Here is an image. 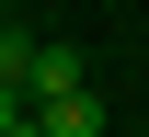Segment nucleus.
I'll use <instances>...</instances> for the list:
<instances>
[{"instance_id":"nucleus-1","label":"nucleus","mask_w":149,"mask_h":137,"mask_svg":"<svg viewBox=\"0 0 149 137\" xmlns=\"http://www.w3.org/2000/svg\"><path fill=\"white\" fill-rule=\"evenodd\" d=\"M35 126H46V137H103V103H92V80H80V92H46V103H35Z\"/></svg>"},{"instance_id":"nucleus-2","label":"nucleus","mask_w":149,"mask_h":137,"mask_svg":"<svg viewBox=\"0 0 149 137\" xmlns=\"http://www.w3.org/2000/svg\"><path fill=\"white\" fill-rule=\"evenodd\" d=\"M80 80H92L80 46H69V34H35V103H46V92H80Z\"/></svg>"},{"instance_id":"nucleus-3","label":"nucleus","mask_w":149,"mask_h":137,"mask_svg":"<svg viewBox=\"0 0 149 137\" xmlns=\"http://www.w3.org/2000/svg\"><path fill=\"white\" fill-rule=\"evenodd\" d=\"M0 80H23V92H35V34H23V23H0Z\"/></svg>"},{"instance_id":"nucleus-4","label":"nucleus","mask_w":149,"mask_h":137,"mask_svg":"<svg viewBox=\"0 0 149 137\" xmlns=\"http://www.w3.org/2000/svg\"><path fill=\"white\" fill-rule=\"evenodd\" d=\"M35 126V92H23V80H0V137H23Z\"/></svg>"}]
</instances>
